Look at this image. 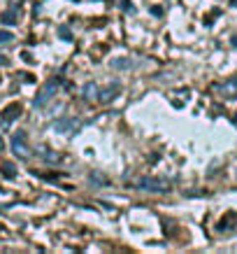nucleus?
Instances as JSON below:
<instances>
[{
    "label": "nucleus",
    "instance_id": "obj_1",
    "mask_svg": "<svg viewBox=\"0 0 237 254\" xmlns=\"http://www.w3.org/2000/svg\"><path fill=\"white\" fill-rule=\"evenodd\" d=\"M54 91H56V79H51V82H47V84L42 86V91H40L38 96H35V100H33V105H35V108H45L47 103L51 100Z\"/></svg>",
    "mask_w": 237,
    "mask_h": 254
},
{
    "label": "nucleus",
    "instance_id": "obj_2",
    "mask_svg": "<svg viewBox=\"0 0 237 254\" xmlns=\"http://www.w3.org/2000/svg\"><path fill=\"white\" fill-rule=\"evenodd\" d=\"M140 189H144V191H168L170 187L165 180H158V177H144V180H140Z\"/></svg>",
    "mask_w": 237,
    "mask_h": 254
},
{
    "label": "nucleus",
    "instance_id": "obj_3",
    "mask_svg": "<svg viewBox=\"0 0 237 254\" xmlns=\"http://www.w3.org/2000/svg\"><path fill=\"white\" fill-rule=\"evenodd\" d=\"M12 149H14L16 156H21V159H28L31 152H28V147H26V133H14V138H12Z\"/></svg>",
    "mask_w": 237,
    "mask_h": 254
},
{
    "label": "nucleus",
    "instance_id": "obj_4",
    "mask_svg": "<svg viewBox=\"0 0 237 254\" xmlns=\"http://www.w3.org/2000/svg\"><path fill=\"white\" fill-rule=\"evenodd\" d=\"M16 117H21V105H7V108H5V112H2V119H5V122H14Z\"/></svg>",
    "mask_w": 237,
    "mask_h": 254
},
{
    "label": "nucleus",
    "instance_id": "obj_5",
    "mask_svg": "<svg viewBox=\"0 0 237 254\" xmlns=\"http://www.w3.org/2000/svg\"><path fill=\"white\" fill-rule=\"evenodd\" d=\"M116 93H119V84L107 86V89H105V91L98 96V100H100V103H109L112 98H116Z\"/></svg>",
    "mask_w": 237,
    "mask_h": 254
},
{
    "label": "nucleus",
    "instance_id": "obj_6",
    "mask_svg": "<svg viewBox=\"0 0 237 254\" xmlns=\"http://www.w3.org/2000/svg\"><path fill=\"white\" fill-rule=\"evenodd\" d=\"M112 68L114 70H130L133 68V61H130L128 56H123V59H114V61H112Z\"/></svg>",
    "mask_w": 237,
    "mask_h": 254
},
{
    "label": "nucleus",
    "instance_id": "obj_7",
    "mask_svg": "<svg viewBox=\"0 0 237 254\" xmlns=\"http://www.w3.org/2000/svg\"><path fill=\"white\" fill-rule=\"evenodd\" d=\"M221 93L223 96H237V79H230V82H226V84L221 86Z\"/></svg>",
    "mask_w": 237,
    "mask_h": 254
},
{
    "label": "nucleus",
    "instance_id": "obj_8",
    "mask_svg": "<svg viewBox=\"0 0 237 254\" xmlns=\"http://www.w3.org/2000/svg\"><path fill=\"white\" fill-rule=\"evenodd\" d=\"M72 126H75V122H72V119H58V122L54 124V131L65 133L68 128H72Z\"/></svg>",
    "mask_w": 237,
    "mask_h": 254
},
{
    "label": "nucleus",
    "instance_id": "obj_9",
    "mask_svg": "<svg viewBox=\"0 0 237 254\" xmlns=\"http://www.w3.org/2000/svg\"><path fill=\"white\" fill-rule=\"evenodd\" d=\"M82 96H84L86 100H91V98H98V86L95 84H91V82H89V84H84V89H82Z\"/></svg>",
    "mask_w": 237,
    "mask_h": 254
},
{
    "label": "nucleus",
    "instance_id": "obj_10",
    "mask_svg": "<svg viewBox=\"0 0 237 254\" xmlns=\"http://www.w3.org/2000/svg\"><path fill=\"white\" fill-rule=\"evenodd\" d=\"M0 21L5 23V26H14V23H16V14H14V12H5V14L0 16Z\"/></svg>",
    "mask_w": 237,
    "mask_h": 254
},
{
    "label": "nucleus",
    "instance_id": "obj_11",
    "mask_svg": "<svg viewBox=\"0 0 237 254\" xmlns=\"http://www.w3.org/2000/svg\"><path fill=\"white\" fill-rule=\"evenodd\" d=\"M12 40H14V35L9 31H0V45H9Z\"/></svg>",
    "mask_w": 237,
    "mask_h": 254
},
{
    "label": "nucleus",
    "instance_id": "obj_12",
    "mask_svg": "<svg viewBox=\"0 0 237 254\" xmlns=\"http://www.w3.org/2000/svg\"><path fill=\"white\" fill-rule=\"evenodd\" d=\"M61 35H63V40H72V38H70V31H68V26H61Z\"/></svg>",
    "mask_w": 237,
    "mask_h": 254
},
{
    "label": "nucleus",
    "instance_id": "obj_13",
    "mask_svg": "<svg viewBox=\"0 0 237 254\" xmlns=\"http://www.w3.org/2000/svg\"><path fill=\"white\" fill-rule=\"evenodd\" d=\"M151 12H153L156 16H161V14H163V9H161V7H151Z\"/></svg>",
    "mask_w": 237,
    "mask_h": 254
},
{
    "label": "nucleus",
    "instance_id": "obj_14",
    "mask_svg": "<svg viewBox=\"0 0 237 254\" xmlns=\"http://www.w3.org/2000/svg\"><path fill=\"white\" fill-rule=\"evenodd\" d=\"M0 63H2V65H7V59H0Z\"/></svg>",
    "mask_w": 237,
    "mask_h": 254
},
{
    "label": "nucleus",
    "instance_id": "obj_15",
    "mask_svg": "<svg viewBox=\"0 0 237 254\" xmlns=\"http://www.w3.org/2000/svg\"><path fill=\"white\" fill-rule=\"evenodd\" d=\"M2 147H5V142H2V138H0V149H2Z\"/></svg>",
    "mask_w": 237,
    "mask_h": 254
}]
</instances>
